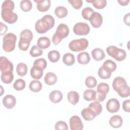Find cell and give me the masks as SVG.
Segmentation results:
<instances>
[{"instance_id": "1", "label": "cell", "mask_w": 130, "mask_h": 130, "mask_svg": "<svg viewBox=\"0 0 130 130\" xmlns=\"http://www.w3.org/2000/svg\"><path fill=\"white\" fill-rule=\"evenodd\" d=\"M55 20L51 15H44L36 22L35 29L39 34L46 33L54 25Z\"/></svg>"}, {"instance_id": "2", "label": "cell", "mask_w": 130, "mask_h": 130, "mask_svg": "<svg viewBox=\"0 0 130 130\" xmlns=\"http://www.w3.org/2000/svg\"><path fill=\"white\" fill-rule=\"evenodd\" d=\"M112 87L120 96L126 98L129 96V87L123 77L120 76L116 77L113 81Z\"/></svg>"}, {"instance_id": "3", "label": "cell", "mask_w": 130, "mask_h": 130, "mask_svg": "<svg viewBox=\"0 0 130 130\" xmlns=\"http://www.w3.org/2000/svg\"><path fill=\"white\" fill-rule=\"evenodd\" d=\"M70 32L68 26L64 24H59L56 28L55 34L53 35L52 41L54 45H57L63 39L68 37Z\"/></svg>"}, {"instance_id": "4", "label": "cell", "mask_w": 130, "mask_h": 130, "mask_svg": "<svg viewBox=\"0 0 130 130\" xmlns=\"http://www.w3.org/2000/svg\"><path fill=\"white\" fill-rule=\"evenodd\" d=\"M3 49L7 52L13 51L15 48L17 37L13 33H8L3 37Z\"/></svg>"}, {"instance_id": "5", "label": "cell", "mask_w": 130, "mask_h": 130, "mask_svg": "<svg viewBox=\"0 0 130 130\" xmlns=\"http://www.w3.org/2000/svg\"><path fill=\"white\" fill-rule=\"evenodd\" d=\"M108 54L118 61L124 60L126 57V53L123 49L117 48L115 46H109L106 49Z\"/></svg>"}, {"instance_id": "6", "label": "cell", "mask_w": 130, "mask_h": 130, "mask_svg": "<svg viewBox=\"0 0 130 130\" xmlns=\"http://www.w3.org/2000/svg\"><path fill=\"white\" fill-rule=\"evenodd\" d=\"M88 46V41L86 39L81 38L72 41L69 45L71 50L74 52H79L86 49Z\"/></svg>"}, {"instance_id": "7", "label": "cell", "mask_w": 130, "mask_h": 130, "mask_svg": "<svg viewBox=\"0 0 130 130\" xmlns=\"http://www.w3.org/2000/svg\"><path fill=\"white\" fill-rule=\"evenodd\" d=\"M1 16L2 19L9 24L14 23L18 19L17 14L10 9H2Z\"/></svg>"}, {"instance_id": "8", "label": "cell", "mask_w": 130, "mask_h": 130, "mask_svg": "<svg viewBox=\"0 0 130 130\" xmlns=\"http://www.w3.org/2000/svg\"><path fill=\"white\" fill-rule=\"evenodd\" d=\"M0 70L2 74L13 73V64L5 56H1L0 58Z\"/></svg>"}, {"instance_id": "9", "label": "cell", "mask_w": 130, "mask_h": 130, "mask_svg": "<svg viewBox=\"0 0 130 130\" xmlns=\"http://www.w3.org/2000/svg\"><path fill=\"white\" fill-rule=\"evenodd\" d=\"M75 34L78 36H86L90 31V27L88 24L84 22H78L75 24L73 27Z\"/></svg>"}, {"instance_id": "10", "label": "cell", "mask_w": 130, "mask_h": 130, "mask_svg": "<svg viewBox=\"0 0 130 130\" xmlns=\"http://www.w3.org/2000/svg\"><path fill=\"white\" fill-rule=\"evenodd\" d=\"M70 128L71 130H81L83 128V124L81 118L77 115L72 116L69 121Z\"/></svg>"}, {"instance_id": "11", "label": "cell", "mask_w": 130, "mask_h": 130, "mask_svg": "<svg viewBox=\"0 0 130 130\" xmlns=\"http://www.w3.org/2000/svg\"><path fill=\"white\" fill-rule=\"evenodd\" d=\"M106 109L108 112L111 113L118 112L120 109L119 102L114 98L109 100L106 103Z\"/></svg>"}, {"instance_id": "12", "label": "cell", "mask_w": 130, "mask_h": 130, "mask_svg": "<svg viewBox=\"0 0 130 130\" xmlns=\"http://www.w3.org/2000/svg\"><path fill=\"white\" fill-rule=\"evenodd\" d=\"M89 21L94 28H99L102 25L103 19V17L100 13L94 12L90 17Z\"/></svg>"}, {"instance_id": "13", "label": "cell", "mask_w": 130, "mask_h": 130, "mask_svg": "<svg viewBox=\"0 0 130 130\" xmlns=\"http://www.w3.org/2000/svg\"><path fill=\"white\" fill-rule=\"evenodd\" d=\"M16 103V98L12 95H6L3 99V104L4 107L8 109H10L13 108Z\"/></svg>"}, {"instance_id": "14", "label": "cell", "mask_w": 130, "mask_h": 130, "mask_svg": "<svg viewBox=\"0 0 130 130\" xmlns=\"http://www.w3.org/2000/svg\"><path fill=\"white\" fill-rule=\"evenodd\" d=\"M37 3V8L41 12H45L48 11L51 6L50 0H34Z\"/></svg>"}, {"instance_id": "15", "label": "cell", "mask_w": 130, "mask_h": 130, "mask_svg": "<svg viewBox=\"0 0 130 130\" xmlns=\"http://www.w3.org/2000/svg\"><path fill=\"white\" fill-rule=\"evenodd\" d=\"M81 114L84 119L86 121L92 120L96 116L94 111L88 107L83 109L82 110Z\"/></svg>"}, {"instance_id": "16", "label": "cell", "mask_w": 130, "mask_h": 130, "mask_svg": "<svg viewBox=\"0 0 130 130\" xmlns=\"http://www.w3.org/2000/svg\"><path fill=\"white\" fill-rule=\"evenodd\" d=\"M109 123L111 127L117 128L122 126L123 123V119L120 116L115 115L110 118Z\"/></svg>"}, {"instance_id": "17", "label": "cell", "mask_w": 130, "mask_h": 130, "mask_svg": "<svg viewBox=\"0 0 130 130\" xmlns=\"http://www.w3.org/2000/svg\"><path fill=\"white\" fill-rule=\"evenodd\" d=\"M62 93L58 90H55L51 91L49 94V99L53 103H58L62 99Z\"/></svg>"}, {"instance_id": "18", "label": "cell", "mask_w": 130, "mask_h": 130, "mask_svg": "<svg viewBox=\"0 0 130 130\" xmlns=\"http://www.w3.org/2000/svg\"><path fill=\"white\" fill-rule=\"evenodd\" d=\"M37 44V46L40 49H45L50 46L51 42L48 38L46 37H42L38 39Z\"/></svg>"}, {"instance_id": "19", "label": "cell", "mask_w": 130, "mask_h": 130, "mask_svg": "<svg viewBox=\"0 0 130 130\" xmlns=\"http://www.w3.org/2000/svg\"><path fill=\"white\" fill-rule=\"evenodd\" d=\"M91 55L93 58L96 61L102 60L105 57L103 50L99 48H96L93 49L91 51Z\"/></svg>"}, {"instance_id": "20", "label": "cell", "mask_w": 130, "mask_h": 130, "mask_svg": "<svg viewBox=\"0 0 130 130\" xmlns=\"http://www.w3.org/2000/svg\"><path fill=\"white\" fill-rule=\"evenodd\" d=\"M102 67L108 72L112 73L116 69V64L110 59H107L103 64Z\"/></svg>"}, {"instance_id": "21", "label": "cell", "mask_w": 130, "mask_h": 130, "mask_svg": "<svg viewBox=\"0 0 130 130\" xmlns=\"http://www.w3.org/2000/svg\"><path fill=\"white\" fill-rule=\"evenodd\" d=\"M30 73L32 78L36 80L40 79L43 75V70L36 66H33L30 69Z\"/></svg>"}, {"instance_id": "22", "label": "cell", "mask_w": 130, "mask_h": 130, "mask_svg": "<svg viewBox=\"0 0 130 130\" xmlns=\"http://www.w3.org/2000/svg\"><path fill=\"white\" fill-rule=\"evenodd\" d=\"M57 80V78L56 75L52 72L47 73L44 77V81L48 85H54L56 83Z\"/></svg>"}, {"instance_id": "23", "label": "cell", "mask_w": 130, "mask_h": 130, "mask_svg": "<svg viewBox=\"0 0 130 130\" xmlns=\"http://www.w3.org/2000/svg\"><path fill=\"white\" fill-rule=\"evenodd\" d=\"M68 101L73 105H76L79 101V94L75 91H71L68 92L67 95Z\"/></svg>"}, {"instance_id": "24", "label": "cell", "mask_w": 130, "mask_h": 130, "mask_svg": "<svg viewBox=\"0 0 130 130\" xmlns=\"http://www.w3.org/2000/svg\"><path fill=\"white\" fill-rule=\"evenodd\" d=\"M90 57L87 52H82L77 55V61L81 64H86L89 62Z\"/></svg>"}, {"instance_id": "25", "label": "cell", "mask_w": 130, "mask_h": 130, "mask_svg": "<svg viewBox=\"0 0 130 130\" xmlns=\"http://www.w3.org/2000/svg\"><path fill=\"white\" fill-rule=\"evenodd\" d=\"M62 61L66 66H71L75 63V56L70 53H66L62 57Z\"/></svg>"}, {"instance_id": "26", "label": "cell", "mask_w": 130, "mask_h": 130, "mask_svg": "<svg viewBox=\"0 0 130 130\" xmlns=\"http://www.w3.org/2000/svg\"><path fill=\"white\" fill-rule=\"evenodd\" d=\"M29 88L31 91L34 92H38L41 90L42 84L39 80H32L29 84Z\"/></svg>"}, {"instance_id": "27", "label": "cell", "mask_w": 130, "mask_h": 130, "mask_svg": "<svg viewBox=\"0 0 130 130\" xmlns=\"http://www.w3.org/2000/svg\"><path fill=\"white\" fill-rule=\"evenodd\" d=\"M55 15L59 18H63L66 17L68 15L67 9L63 6H59L55 8L54 10Z\"/></svg>"}, {"instance_id": "28", "label": "cell", "mask_w": 130, "mask_h": 130, "mask_svg": "<svg viewBox=\"0 0 130 130\" xmlns=\"http://www.w3.org/2000/svg\"><path fill=\"white\" fill-rule=\"evenodd\" d=\"M96 91L92 89H87L83 92V98L87 101L95 100L96 98Z\"/></svg>"}, {"instance_id": "29", "label": "cell", "mask_w": 130, "mask_h": 130, "mask_svg": "<svg viewBox=\"0 0 130 130\" xmlns=\"http://www.w3.org/2000/svg\"><path fill=\"white\" fill-rule=\"evenodd\" d=\"M30 42V41L27 39L23 37H20L19 41L18 43L19 48L23 51H26L29 47Z\"/></svg>"}, {"instance_id": "30", "label": "cell", "mask_w": 130, "mask_h": 130, "mask_svg": "<svg viewBox=\"0 0 130 130\" xmlns=\"http://www.w3.org/2000/svg\"><path fill=\"white\" fill-rule=\"evenodd\" d=\"M48 59L53 63L57 62L60 58V53L59 51L53 50L49 51L48 53Z\"/></svg>"}, {"instance_id": "31", "label": "cell", "mask_w": 130, "mask_h": 130, "mask_svg": "<svg viewBox=\"0 0 130 130\" xmlns=\"http://www.w3.org/2000/svg\"><path fill=\"white\" fill-rule=\"evenodd\" d=\"M88 107H89L94 111L96 116L99 115L102 111L103 108L102 105L99 102H97L96 101L89 104L88 105Z\"/></svg>"}, {"instance_id": "32", "label": "cell", "mask_w": 130, "mask_h": 130, "mask_svg": "<svg viewBox=\"0 0 130 130\" xmlns=\"http://www.w3.org/2000/svg\"><path fill=\"white\" fill-rule=\"evenodd\" d=\"M16 72L19 76H24L26 75L27 72V66L23 62L18 63L16 67Z\"/></svg>"}, {"instance_id": "33", "label": "cell", "mask_w": 130, "mask_h": 130, "mask_svg": "<svg viewBox=\"0 0 130 130\" xmlns=\"http://www.w3.org/2000/svg\"><path fill=\"white\" fill-rule=\"evenodd\" d=\"M86 2L92 3V6L97 9H103L107 5V1L105 0H92Z\"/></svg>"}, {"instance_id": "34", "label": "cell", "mask_w": 130, "mask_h": 130, "mask_svg": "<svg viewBox=\"0 0 130 130\" xmlns=\"http://www.w3.org/2000/svg\"><path fill=\"white\" fill-rule=\"evenodd\" d=\"M26 86L25 81L22 79H18L16 80L13 84V88L17 91H20L23 90Z\"/></svg>"}, {"instance_id": "35", "label": "cell", "mask_w": 130, "mask_h": 130, "mask_svg": "<svg viewBox=\"0 0 130 130\" xmlns=\"http://www.w3.org/2000/svg\"><path fill=\"white\" fill-rule=\"evenodd\" d=\"M32 4L31 1L28 0L22 1L20 2V7L24 12H28L32 9Z\"/></svg>"}, {"instance_id": "36", "label": "cell", "mask_w": 130, "mask_h": 130, "mask_svg": "<svg viewBox=\"0 0 130 130\" xmlns=\"http://www.w3.org/2000/svg\"><path fill=\"white\" fill-rule=\"evenodd\" d=\"M109 91V85L106 83L102 82L100 83L97 86L96 88V92L107 94Z\"/></svg>"}, {"instance_id": "37", "label": "cell", "mask_w": 130, "mask_h": 130, "mask_svg": "<svg viewBox=\"0 0 130 130\" xmlns=\"http://www.w3.org/2000/svg\"><path fill=\"white\" fill-rule=\"evenodd\" d=\"M43 53V50L36 45L33 46L31 48V49L29 51L30 55L34 57L40 56L42 55Z\"/></svg>"}, {"instance_id": "38", "label": "cell", "mask_w": 130, "mask_h": 130, "mask_svg": "<svg viewBox=\"0 0 130 130\" xmlns=\"http://www.w3.org/2000/svg\"><path fill=\"white\" fill-rule=\"evenodd\" d=\"M85 84L88 88H93L96 86L97 84V81L94 77L88 76L85 79Z\"/></svg>"}, {"instance_id": "39", "label": "cell", "mask_w": 130, "mask_h": 130, "mask_svg": "<svg viewBox=\"0 0 130 130\" xmlns=\"http://www.w3.org/2000/svg\"><path fill=\"white\" fill-rule=\"evenodd\" d=\"M94 10L90 7H85L82 11V16L85 19L89 20L92 14L94 12Z\"/></svg>"}, {"instance_id": "40", "label": "cell", "mask_w": 130, "mask_h": 130, "mask_svg": "<svg viewBox=\"0 0 130 130\" xmlns=\"http://www.w3.org/2000/svg\"><path fill=\"white\" fill-rule=\"evenodd\" d=\"M47 65V63L46 60L43 58H38L36 59L34 62V66L41 69L42 70H44L46 69Z\"/></svg>"}, {"instance_id": "41", "label": "cell", "mask_w": 130, "mask_h": 130, "mask_svg": "<svg viewBox=\"0 0 130 130\" xmlns=\"http://www.w3.org/2000/svg\"><path fill=\"white\" fill-rule=\"evenodd\" d=\"M98 75L99 76L103 79H108L111 76L112 73L108 72L106 71L102 66L98 70Z\"/></svg>"}, {"instance_id": "42", "label": "cell", "mask_w": 130, "mask_h": 130, "mask_svg": "<svg viewBox=\"0 0 130 130\" xmlns=\"http://www.w3.org/2000/svg\"><path fill=\"white\" fill-rule=\"evenodd\" d=\"M2 81L5 84L11 83L14 79V75L13 73L11 74H1V76Z\"/></svg>"}, {"instance_id": "43", "label": "cell", "mask_w": 130, "mask_h": 130, "mask_svg": "<svg viewBox=\"0 0 130 130\" xmlns=\"http://www.w3.org/2000/svg\"><path fill=\"white\" fill-rule=\"evenodd\" d=\"M20 37H23L31 41L33 38V34L29 29H25L23 30L20 35Z\"/></svg>"}, {"instance_id": "44", "label": "cell", "mask_w": 130, "mask_h": 130, "mask_svg": "<svg viewBox=\"0 0 130 130\" xmlns=\"http://www.w3.org/2000/svg\"><path fill=\"white\" fill-rule=\"evenodd\" d=\"M7 9L12 11L14 9V3L13 1L10 0H6L3 2L2 5V9Z\"/></svg>"}, {"instance_id": "45", "label": "cell", "mask_w": 130, "mask_h": 130, "mask_svg": "<svg viewBox=\"0 0 130 130\" xmlns=\"http://www.w3.org/2000/svg\"><path fill=\"white\" fill-rule=\"evenodd\" d=\"M68 2L71 4L73 8L76 10L80 9L83 5L82 0H69Z\"/></svg>"}, {"instance_id": "46", "label": "cell", "mask_w": 130, "mask_h": 130, "mask_svg": "<svg viewBox=\"0 0 130 130\" xmlns=\"http://www.w3.org/2000/svg\"><path fill=\"white\" fill-rule=\"evenodd\" d=\"M55 129H64L68 130V126L66 122L63 121H58L55 124Z\"/></svg>"}, {"instance_id": "47", "label": "cell", "mask_w": 130, "mask_h": 130, "mask_svg": "<svg viewBox=\"0 0 130 130\" xmlns=\"http://www.w3.org/2000/svg\"><path fill=\"white\" fill-rule=\"evenodd\" d=\"M129 106H130V100H127L123 101L122 103V108L123 110L126 112H129Z\"/></svg>"}, {"instance_id": "48", "label": "cell", "mask_w": 130, "mask_h": 130, "mask_svg": "<svg viewBox=\"0 0 130 130\" xmlns=\"http://www.w3.org/2000/svg\"><path fill=\"white\" fill-rule=\"evenodd\" d=\"M1 24V32H0V35L1 36H2L3 35H4L5 34H6V32L7 31V25L3 23L2 22H1L0 23Z\"/></svg>"}, {"instance_id": "49", "label": "cell", "mask_w": 130, "mask_h": 130, "mask_svg": "<svg viewBox=\"0 0 130 130\" xmlns=\"http://www.w3.org/2000/svg\"><path fill=\"white\" fill-rule=\"evenodd\" d=\"M123 21L125 24L129 26V13L125 14L123 17Z\"/></svg>"}, {"instance_id": "50", "label": "cell", "mask_w": 130, "mask_h": 130, "mask_svg": "<svg viewBox=\"0 0 130 130\" xmlns=\"http://www.w3.org/2000/svg\"><path fill=\"white\" fill-rule=\"evenodd\" d=\"M117 2L120 5L122 6H125L128 5L129 2V0H121V1H117Z\"/></svg>"}]
</instances>
